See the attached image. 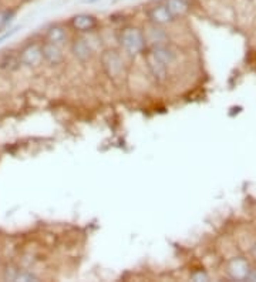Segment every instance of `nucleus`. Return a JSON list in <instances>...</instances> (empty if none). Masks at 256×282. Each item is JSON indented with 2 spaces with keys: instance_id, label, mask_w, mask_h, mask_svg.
<instances>
[{
  "instance_id": "obj_1",
  "label": "nucleus",
  "mask_w": 256,
  "mask_h": 282,
  "mask_svg": "<svg viewBox=\"0 0 256 282\" xmlns=\"http://www.w3.org/2000/svg\"><path fill=\"white\" fill-rule=\"evenodd\" d=\"M118 43L127 56L137 57L146 50L144 30L138 26H124L118 32Z\"/></svg>"
},
{
  "instance_id": "obj_2",
  "label": "nucleus",
  "mask_w": 256,
  "mask_h": 282,
  "mask_svg": "<svg viewBox=\"0 0 256 282\" xmlns=\"http://www.w3.org/2000/svg\"><path fill=\"white\" fill-rule=\"evenodd\" d=\"M101 69L111 80H120L125 74V60L118 50L107 49L100 56Z\"/></svg>"
},
{
  "instance_id": "obj_3",
  "label": "nucleus",
  "mask_w": 256,
  "mask_h": 282,
  "mask_svg": "<svg viewBox=\"0 0 256 282\" xmlns=\"http://www.w3.org/2000/svg\"><path fill=\"white\" fill-rule=\"evenodd\" d=\"M19 53V60L22 66L26 67H37L43 62V53H41V43L38 41H30L25 44Z\"/></svg>"
},
{
  "instance_id": "obj_4",
  "label": "nucleus",
  "mask_w": 256,
  "mask_h": 282,
  "mask_svg": "<svg viewBox=\"0 0 256 282\" xmlns=\"http://www.w3.org/2000/svg\"><path fill=\"white\" fill-rule=\"evenodd\" d=\"M146 16L148 23H151V25L164 26L165 27V26L171 25L172 22H175L174 16L171 14V12L168 10V7L165 6L164 1H159V3H155L154 6L148 7Z\"/></svg>"
},
{
  "instance_id": "obj_5",
  "label": "nucleus",
  "mask_w": 256,
  "mask_h": 282,
  "mask_svg": "<svg viewBox=\"0 0 256 282\" xmlns=\"http://www.w3.org/2000/svg\"><path fill=\"white\" fill-rule=\"evenodd\" d=\"M143 54H144V60H146L148 73L151 74V77L159 84L165 83L168 80V66H165L162 62H159L158 59L148 49Z\"/></svg>"
},
{
  "instance_id": "obj_6",
  "label": "nucleus",
  "mask_w": 256,
  "mask_h": 282,
  "mask_svg": "<svg viewBox=\"0 0 256 282\" xmlns=\"http://www.w3.org/2000/svg\"><path fill=\"white\" fill-rule=\"evenodd\" d=\"M70 27L77 33H91L98 27V19L90 13H77L70 19Z\"/></svg>"
},
{
  "instance_id": "obj_7",
  "label": "nucleus",
  "mask_w": 256,
  "mask_h": 282,
  "mask_svg": "<svg viewBox=\"0 0 256 282\" xmlns=\"http://www.w3.org/2000/svg\"><path fill=\"white\" fill-rule=\"evenodd\" d=\"M144 30V36H146V47H152V46H158V44H167L170 36L168 32L164 29V26H157L148 23Z\"/></svg>"
},
{
  "instance_id": "obj_8",
  "label": "nucleus",
  "mask_w": 256,
  "mask_h": 282,
  "mask_svg": "<svg viewBox=\"0 0 256 282\" xmlns=\"http://www.w3.org/2000/svg\"><path fill=\"white\" fill-rule=\"evenodd\" d=\"M70 49H72V53L75 57V60H78L80 63L90 62L93 59V56H94V49L91 47L90 41L84 37L74 39Z\"/></svg>"
},
{
  "instance_id": "obj_9",
  "label": "nucleus",
  "mask_w": 256,
  "mask_h": 282,
  "mask_svg": "<svg viewBox=\"0 0 256 282\" xmlns=\"http://www.w3.org/2000/svg\"><path fill=\"white\" fill-rule=\"evenodd\" d=\"M41 53H43V62H46L50 66H59L64 62L61 46H57L51 41L44 40L41 43Z\"/></svg>"
},
{
  "instance_id": "obj_10",
  "label": "nucleus",
  "mask_w": 256,
  "mask_h": 282,
  "mask_svg": "<svg viewBox=\"0 0 256 282\" xmlns=\"http://www.w3.org/2000/svg\"><path fill=\"white\" fill-rule=\"evenodd\" d=\"M228 272L233 280L238 281H244L251 277V270H249V264L248 261L241 257L232 258L228 262Z\"/></svg>"
},
{
  "instance_id": "obj_11",
  "label": "nucleus",
  "mask_w": 256,
  "mask_h": 282,
  "mask_svg": "<svg viewBox=\"0 0 256 282\" xmlns=\"http://www.w3.org/2000/svg\"><path fill=\"white\" fill-rule=\"evenodd\" d=\"M46 40L51 41L57 46H63L69 41V33L67 29L61 25H53L50 26L46 32Z\"/></svg>"
},
{
  "instance_id": "obj_12",
  "label": "nucleus",
  "mask_w": 256,
  "mask_h": 282,
  "mask_svg": "<svg viewBox=\"0 0 256 282\" xmlns=\"http://www.w3.org/2000/svg\"><path fill=\"white\" fill-rule=\"evenodd\" d=\"M146 49L149 50L157 59H158L159 62H162L165 66H170L172 63L175 62V59H177V56H175V51L171 49L170 46H168V43L167 44H158V46H152V47H146Z\"/></svg>"
},
{
  "instance_id": "obj_13",
  "label": "nucleus",
  "mask_w": 256,
  "mask_h": 282,
  "mask_svg": "<svg viewBox=\"0 0 256 282\" xmlns=\"http://www.w3.org/2000/svg\"><path fill=\"white\" fill-rule=\"evenodd\" d=\"M165 6L168 7L171 14L177 20L178 17H183L191 9V0H162Z\"/></svg>"
},
{
  "instance_id": "obj_14",
  "label": "nucleus",
  "mask_w": 256,
  "mask_h": 282,
  "mask_svg": "<svg viewBox=\"0 0 256 282\" xmlns=\"http://www.w3.org/2000/svg\"><path fill=\"white\" fill-rule=\"evenodd\" d=\"M20 60H19V53L16 51H7L1 59H0V69L13 72L20 67Z\"/></svg>"
},
{
  "instance_id": "obj_15",
  "label": "nucleus",
  "mask_w": 256,
  "mask_h": 282,
  "mask_svg": "<svg viewBox=\"0 0 256 282\" xmlns=\"http://www.w3.org/2000/svg\"><path fill=\"white\" fill-rule=\"evenodd\" d=\"M17 12L13 7H0V33H3L10 26Z\"/></svg>"
},
{
  "instance_id": "obj_16",
  "label": "nucleus",
  "mask_w": 256,
  "mask_h": 282,
  "mask_svg": "<svg viewBox=\"0 0 256 282\" xmlns=\"http://www.w3.org/2000/svg\"><path fill=\"white\" fill-rule=\"evenodd\" d=\"M19 272L20 270L17 268V267H7L6 270H4V280H9V281H17V275H19Z\"/></svg>"
},
{
  "instance_id": "obj_17",
  "label": "nucleus",
  "mask_w": 256,
  "mask_h": 282,
  "mask_svg": "<svg viewBox=\"0 0 256 282\" xmlns=\"http://www.w3.org/2000/svg\"><path fill=\"white\" fill-rule=\"evenodd\" d=\"M19 29H20V26H16V27H12L10 30H7V32H4V33H3V35L0 36V44H1L3 41H6L7 39H10V37H12L13 35H16Z\"/></svg>"
},
{
  "instance_id": "obj_18",
  "label": "nucleus",
  "mask_w": 256,
  "mask_h": 282,
  "mask_svg": "<svg viewBox=\"0 0 256 282\" xmlns=\"http://www.w3.org/2000/svg\"><path fill=\"white\" fill-rule=\"evenodd\" d=\"M191 278H192L194 281H207L208 275L205 272H202V271H198V272H194V274L191 275Z\"/></svg>"
},
{
  "instance_id": "obj_19",
  "label": "nucleus",
  "mask_w": 256,
  "mask_h": 282,
  "mask_svg": "<svg viewBox=\"0 0 256 282\" xmlns=\"http://www.w3.org/2000/svg\"><path fill=\"white\" fill-rule=\"evenodd\" d=\"M252 254H254V255H255V257H256V244H255V246L252 248Z\"/></svg>"
},
{
  "instance_id": "obj_20",
  "label": "nucleus",
  "mask_w": 256,
  "mask_h": 282,
  "mask_svg": "<svg viewBox=\"0 0 256 282\" xmlns=\"http://www.w3.org/2000/svg\"><path fill=\"white\" fill-rule=\"evenodd\" d=\"M88 3H93V1H96V0H87Z\"/></svg>"
}]
</instances>
